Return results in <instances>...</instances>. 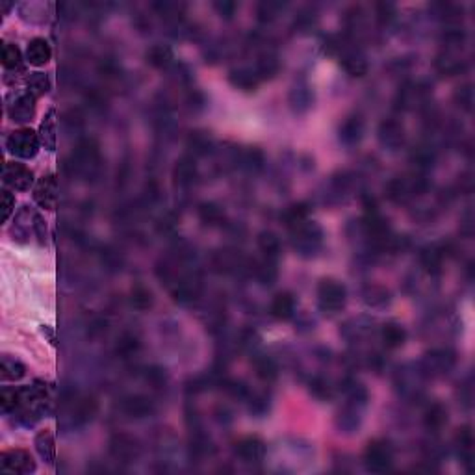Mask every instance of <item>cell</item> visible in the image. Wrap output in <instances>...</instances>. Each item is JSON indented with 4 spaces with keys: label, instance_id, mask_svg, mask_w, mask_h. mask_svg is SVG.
<instances>
[{
    "label": "cell",
    "instance_id": "6da1fadb",
    "mask_svg": "<svg viewBox=\"0 0 475 475\" xmlns=\"http://www.w3.org/2000/svg\"><path fill=\"white\" fill-rule=\"evenodd\" d=\"M67 169L72 177L97 178L102 169L101 145L95 137H80L77 147L72 151L71 158L67 160Z\"/></svg>",
    "mask_w": 475,
    "mask_h": 475
},
{
    "label": "cell",
    "instance_id": "7a4b0ae2",
    "mask_svg": "<svg viewBox=\"0 0 475 475\" xmlns=\"http://www.w3.org/2000/svg\"><path fill=\"white\" fill-rule=\"evenodd\" d=\"M290 244L299 256L312 258L323 247V229L316 221H301L290 226Z\"/></svg>",
    "mask_w": 475,
    "mask_h": 475
},
{
    "label": "cell",
    "instance_id": "3957f363",
    "mask_svg": "<svg viewBox=\"0 0 475 475\" xmlns=\"http://www.w3.org/2000/svg\"><path fill=\"white\" fill-rule=\"evenodd\" d=\"M429 190V178L425 173L414 171L409 177H396L386 184V197L392 202H407Z\"/></svg>",
    "mask_w": 475,
    "mask_h": 475
},
{
    "label": "cell",
    "instance_id": "277c9868",
    "mask_svg": "<svg viewBox=\"0 0 475 475\" xmlns=\"http://www.w3.org/2000/svg\"><path fill=\"white\" fill-rule=\"evenodd\" d=\"M347 303V288L336 279H321L318 284V307L325 314H336Z\"/></svg>",
    "mask_w": 475,
    "mask_h": 475
},
{
    "label": "cell",
    "instance_id": "5b68a950",
    "mask_svg": "<svg viewBox=\"0 0 475 475\" xmlns=\"http://www.w3.org/2000/svg\"><path fill=\"white\" fill-rule=\"evenodd\" d=\"M39 145H41L39 134L28 128V126L13 130L6 139L8 153L15 156V158H21V160L36 158L37 153H39Z\"/></svg>",
    "mask_w": 475,
    "mask_h": 475
},
{
    "label": "cell",
    "instance_id": "8992f818",
    "mask_svg": "<svg viewBox=\"0 0 475 475\" xmlns=\"http://www.w3.org/2000/svg\"><path fill=\"white\" fill-rule=\"evenodd\" d=\"M455 364H457L455 351L447 349V347H438V349H431L429 353H425L422 362L418 364V368L425 379H434V377L449 374L455 368Z\"/></svg>",
    "mask_w": 475,
    "mask_h": 475
},
{
    "label": "cell",
    "instance_id": "52a82bcc",
    "mask_svg": "<svg viewBox=\"0 0 475 475\" xmlns=\"http://www.w3.org/2000/svg\"><path fill=\"white\" fill-rule=\"evenodd\" d=\"M394 452L386 440H371L364 449V466L371 474H386L392 469Z\"/></svg>",
    "mask_w": 475,
    "mask_h": 475
},
{
    "label": "cell",
    "instance_id": "ba28073f",
    "mask_svg": "<svg viewBox=\"0 0 475 475\" xmlns=\"http://www.w3.org/2000/svg\"><path fill=\"white\" fill-rule=\"evenodd\" d=\"M433 93V84L427 80H418V82H407L399 88L398 95H396V108L398 110H410L429 101V97Z\"/></svg>",
    "mask_w": 475,
    "mask_h": 475
},
{
    "label": "cell",
    "instance_id": "9c48e42d",
    "mask_svg": "<svg viewBox=\"0 0 475 475\" xmlns=\"http://www.w3.org/2000/svg\"><path fill=\"white\" fill-rule=\"evenodd\" d=\"M6 112L13 123H30L36 117V97L28 91L23 93H10L6 99Z\"/></svg>",
    "mask_w": 475,
    "mask_h": 475
},
{
    "label": "cell",
    "instance_id": "30bf717a",
    "mask_svg": "<svg viewBox=\"0 0 475 475\" xmlns=\"http://www.w3.org/2000/svg\"><path fill=\"white\" fill-rule=\"evenodd\" d=\"M212 266L217 273H238V271H253V260H247L236 249H221L212 256Z\"/></svg>",
    "mask_w": 475,
    "mask_h": 475
},
{
    "label": "cell",
    "instance_id": "8fae6325",
    "mask_svg": "<svg viewBox=\"0 0 475 475\" xmlns=\"http://www.w3.org/2000/svg\"><path fill=\"white\" fill-rule=\"evenodd\" d=\"M36 461L26 449H8L0 455V469L4 474L28 475L36 472Z\"/></svg>",
    "mask_w": 475,
    "mask_h": 475
},
{
    "label": "cell",
    "instance_id": "7c38bea8",
    "mask_svg": "<svg viewBox=\"0 0 475 475\" xmlns=\"http://www.w3.org/2000/svg\"><path fill=\"white\" fill-rule=\"evenodd\" d=\"M377 137H379V143L386 151L390 153H396L405 145V139H407V132H405L403 123L396 117H386L379 123V128H377Z\"/></svg>",
    "mask_w": 475,
    "mask_h": 475
},
{
    "label": "cell",
    "instance_id": "4fadbf2b",
    "mask_svg": "<svg viewBox=\"0 0 475 475\" xmlns=\"http://www.w3.org/2000/svg\"><path fill=\"white\" fill-rule=\"evenodd\" d=\"M110 455L117 463H134L139 457V444L134 436L126 433H115L110 438Z\"/></svg>",
    "mask_w": 475,
    "mask_h": 475
},
{
    "label": "cell",
    "instance_id": "5bb4252c",
    "mask_svg": "<svg viewBox=\"0 0 475 475\" xmlns=\"http://www.w3.org/2000/svg\"><path fill=\"white\" fill-rule=\"evenodd\" d=\"M2 180L8 188L17 191H28L34 184V173L28 167L17 162H6L4 171H2Z\"/></svg>",
    "mask_w": 475,
    "mask_h": 475
},
{
    "label": "cell",
    "instance_id": "9a60e30c",
    "mask_svg": "<svg viewBox=\"0 0 475 475\" xmlns=\"http://www.w3.org/2000/svg\"><path fill=\"white\" fill-rule=\"evenodd\" d=\"M266 442L260 438V436H244L242 440H238L236 445H234V453L236 457L242 461V463L247 464H256L264 461L266 457Z\"/></svg>",
    "mask_w": 475,
    "mask_h": 475
},
{
    "label": "cell",
    "instance_id": "2e32d148",
    "mask_svg": "<svg viewBox=\"0 0 475 475\" xmlns=\"http://www.w3.org/2000/svg\"><path fill=\"white\" fill-rule=\"evenodd\" d=\"M362 412L364 407L345 401L344 407H342V409L338 410V414H336V429H338L342 434L358 433L360 423H362Z\"/></svg>",
    "mask_w": 475,
    "mask_h": 475
},
{
    "label": "cell",
    "instance_id": "e0dca14e",
    "mask_svg": "<svg viewBox=\"0 0 475 475\" xmlns=\"http://www.w3.org/2000/svg\"><path fill=\"white\" fill-rule=\"evenodd\" d=\"M34 201L45 210H54L58 204V178L45 175L34 188Z\"/></svg>",
    "mask_w": 475,
    "mask_h": 475
},
{
    "label": "cell",
    "instance_id": "ac0fdd59",
    "mask_svg": "<svg viewBox=\"0 0 475 475\" xmlns=\"http://www.w3.org/2000/svg\"><path fill=\"white\" fill-rule=\"evenodd\" d=\"M197 177H199V171H197L195 156H180L177 164H175V167H173V182H175V186L186 190V188L195 184Z\"/></svg>",
    "mask_w": 475,
    "mask_h": 475
},
{
    "label": "cell",
    "instance_id": "d6986e66",
    "mask_svg": "<svg viewBox=\"0 0 475 475\" xmlns=\"http://www.w3.org/2000/svg\"><path fill=\"white\" fill-rule=\"evenodd\" d=\"M364 137V119L358 113L347 115L338 128V139L344 147H356Z\"/></svg>",
    "mask_w": 475,
    "mask_h": 475
},
{
    "label": "cell",
    "instance_id": "ffe728a7",
    "mask_svg": "<svg viewBox=\"0 0 475 475\" xmlns=\"http://www.w3.org/2000/svg\"><path fill=\"white\" fill-rule=\"evenodd\" d=\"M36 214L30 206H23L15 214V220H13L12 226V236L13 240H17L19 244H26L30 242V236L36 238V232H34V221H36Z\"/></svg>",
    "mask_w": 475,
    "mask_h": 475
},
{
    "label": "cell",
    "instance_id": "44dd1931",
    "mask_svg": "<svg viewBox=\"0 0 475 475\" xmlns=\"http://www.w3.org/2000/svg\"><path fill=\"white\" fill-rule=\"evenodd\" d=\"M474 431L469 425H463L455 434V445H457L458 458L468 472H474Z\"/></svg>",
    "mask_w": 475,
    "mask_h": 475
},
{
    "label": "cell",
    "instance_id": "7402d4cb",
    "mask_svg": "<svg viewBox=\"0 0 475 475\" xmlns=\"http://www.w3.org/2000/svg\"><path fill=\"white\" fill-rule=\"evenodd\" d=\"M342 67L351 77H364L369 71V64L366 54L358 48L342 47Z\"/></svg>",
    "mask_w": 475,
    "mask_h": 475
},
{
    "label": "cell",
    "instance_id": "603a6c76",
    "mask_svg": "<svg viewBox=\"0 0 475 475\" xmlns=\"http://www.w3.org/2000/svg\"><path fill=\"white\" fill-rule=\"evenodd\" d=\"M121 409L126 416L130 418H136V420H142V418H147L155 412V401L147 396H142V394H136V396H128V398L123 399L121 403Z\"/></svg>",
    "mask_w": 475,
    "mask_h": 475
},
{
    "label": "cell",
    "instance_id": "cb8c5ba5",
    "mask_svg": "<svg viewBox=\"0 0 475 475\" xmlns=\"http://www.w3.org/2000/svg\"><path fill=\"white\" fill-rule=\"evenodd\" d=\"M290 108L295 113H307L314 104V91L307 82H297L288 95Z\"/></svg>",
    "mask_w": 475,
    "mask_h": 475
},
{
    "label": "cell",
    "instance_id": "d4e9b609",
    "mask_svg": "<svg viewBox=\"0 0 475 475\" xmlns=\"http://www.w3.org/2000/svg\"><path fill=\"white\" fill-rule=\"evenodd\" d=\"M99 403L95 398H78L77 403L72 399L71 409V425H86L95 418Z\"/></svg>",
    "mask_w": 475,
    "mask_h": 475
},
{
    "label": "cell",
    "instance_id": "484cf974",
    "mask_svg": "<svg viewBox=\"0 0 475 475\" xmlns=\"http://www.w3.org/2000/svg\"><path fill=\"white\" fill-rule=\"evenodd\" d=\"M295 297L290 291H280L277 295L273 297V301L269 304V314L273 316L275 320L286 321L293 318L295 314Z\"/></svg>",
    "mask_w": 475,
    "mask_h": 475
},
{
    "label": "cell",
    "instance_id": "4316f807",
    "mask_svg": "<svg viewBox=\"0 0 475 475\" xmlns=\"http://www.w3.org/2000/svg\"><path fill=\"white\" fill-rule=\"evenodd\" d=\"M380 340L386 349H399L407 342V329L398 321H386L380 327Z\"/></svg>",
    "mask_w": 475,
    "mask_h": 475
},
{
    "label": "cell",
    "instance_id": "83f0119b",
    "mask_svg": "<svg viewBox=\"0 0 475 475\" xmlns=\"http://www.w3.org/2000/svg\"><path fill=\"white\" fill-rule=\"evenodd\" d=\"M52 58V48L45 37H34L26 47V61L32 66L41 67L48 64Z\"/></svg>",
    "mask_w": 475,
    "mask_h": 475
},
{
    "label": "cell",
    "instance_id": "f1b7e54d",
    "mask_svg": "<svg viewBox=\"0 0 475 475\" xmlns=\"http://www.w3.org/2000/svg\"><path fill=\"white\" fill-rule=\"evenodd\" d=\"M410 162L418 173H427L436 162V148L431 143H420L412 148L410 153Z\"/></svg>",
    "mask_w": 475,
    "mask_h": 475
},
{
    "label": "cell",
    "instance_id": "f546056e",
    "mask_svg": "<svg viewBox=\"0 0 475 475\" xmlns=\"http://www.w3.org/2000/svg\"><path fill=\"white\" fill-rule=\"evenodd\" d=\"M186 145H188V148H190L191 156H206L215 151L214 137H212V134L206 130L190 132Z\"/></svg>",
    "mask_w": 475,
    "mask_h": 475
},
{
    "label": "cell",
    "instance_id": "4dcf8cb0",
    "mask_svg": "<svg viewBox=\"0 0 475 475\" xmlns=\"http://www.w3.org/2000/svg\"><path fill=\"white\" fill-rule=\"evenodd\" d=\"M229 82H231L236 89H242V91H255L262 80L258 78L255 69H249V67H236V69H231V71H229Z\"/></svg>",
    "mask_w": 475,
    "mask_h": 475
},
{
    "label": "cell",
    "instance_id": "1f68e13d",
    "mask_svg": "<svg viewBox=\"0 0 475 475\" xmlns=\"http://www.w3.org/2000/svg\"><path fill=\"white\" fill-rule=\"evenodd\" d=\"M434 67L436 71L445 75V77H455V75H461L468 69V61L466 59H461L457 56H453L449 50H445L440 56H436L434 59Z\"/></svg>",
    "mask_w": 475,
    "mask_h": 475
},
{
    "label": "cell",
    "instance_id": "d6a6232c",
    "mask_svg": "<svg viewBox=\"0 0 475 475\" xmlns=\"http://www.w3.org/2000/svg\"><path fill=\"white\" fill-rule=\"evenodd\" d=\"M280 71V58L273 50H264L258 56L255 64V72L260 80H269V78L277 77Z\"/></svg>",
    "mask_w": 475,
    "mask_h": 475
},
{
    "label": "cell",
    "instance_id": "836d02e7",
    "mask_svg": "<svg viewBox=\"0 0 475 475\" xmlns=\"http://www.w3.org/2000/svg\"><path fill=\"white\" fill-rule=\"evenodd\" d=\"M145 59H147L148 66L156 67V69H167L173 64L175 54H173V48L169 45L156 43V45L148 48L147 54H145Z\"/></svg>",
    "mask_w": 475,
    "mask_h": 475
},
{
    "label": "cell",
    "instance_id": "e575fe53",
    "mask_svg": "<svg viewBox=\"0 0 475 475\" xmlns=\"http://www.w3.org/2000/svg\"><path fill=\"white\" fill-rule=\"evenodd\" d=\"M342 392L345 394V398H347V401L349 403H355V405H360V407H368V401H369V392L368 388L362 385V382H358L356 379H345L342 380Z\"/></svg>",
    "mask_w": 475,
    "mask_h": 475
},
{
    "label": "cell",
    "instance_id": "d590c367",
    "mask_svg": "<svg viewBox=\"0 0 475 475\" xmlns=\"http://www.w3.org/2000/svg\"><path fill=\"white\" fill-rule=\"evenodd\" d=\"M423 423H425V427L431 433L442 431L445 427V423H447V409H445V405L438 403V401L429 405L427 410H425V416H423Z\"/></svg>",
    "mask_w": 475,
    "mask_h": 475
},
{
    "label": "cell",
    "instance_id": "8d00e7d4",
    "mask_svg": "<svg viewBox=\"0 0 475 475\" xmlns=\"http://www.w3.org/2000/svg\"><path fill=\"white\" fill-rule=\"evenodd\" d=\"M256 279L260 280L264 286L275 284V280L279 277V267H277V260L273 258H264L260 262L253 260V271Z\"/></svg>",
    "mask_w": 475,
    "mask_h": 475
},
{
    "label": "cell",
    "instance_id": "74e56055",
    "mask_svg": "<svg viewBox=\"0 0 475 475\" xmlns=\"http://www.w3.org/2000/svg\"><path fill=\"white\" fill-rule=\"evenodd\" d=\"M256 242H258V249L262 251L264 258L279 260L282 245H280V238L273 231H262L256 238Z\"/></svg>",
    "mask_w": 475,
    "mask_h": 475
},
{
    "label": "cell",
    "instance_id": "f35d334b",
    "mask_svg": "<svg viewBox=\"0 0 475 475\" xmlns=\"http://www.w3.org/2000/svg\"><path fill=\"white\" fill-rule=\"evenodd\" d=\"M26 375V368L24 364L17 358H13L10 355L2 356L0 360V379L4 382H15V380H21Z\"/></svg>",
    "mask_w": 475,
    "mask_h": 475
},
{
    "label": "cell",
    "instance_id": "ab89813d",
    "mask_svg": "<svg viewBox=\"0 0 475 475\" xmlns=\"http://www.w3.org/2000/svg\"><path fill=\"white\" fill-rule=\"evenodd\" d=\"M34 445H36V452L41 457V461H45L47 464H52L56 461V444H54V436L48 429L39 431L36 434Z\"/></svg>",
    "mask_w": 475,
    "mask_h": 475
},
{
    "label": "cell",
    "instance_id": "60d3db41",
    "mask_svg": "<svg viewBox=\"0 0 475 475\" xmlns=\"http://www.w3.org/2000/svg\"><path fill=\"white\" fill-rule=\"evenodd\" d=\"M390 291L380 284H368L362 290V301L371 309H382L390 303Z\"/></svg>",
    "mask_w": 475,
    "mask_h": 475
},
{
    "label": "cell",
    "instance_id": "b9f144b4",
    "mask_svg": "<svg viewBox=\"0 0 475 475\" xmlns=\"http://www.w3.org/2000/svg\"><path fill=\"white\" fill-rule=\"evenodd\" d=\"M39 139L47 151H56V110L50 108L39 126Z\"/></svg>",
    "mask_w": 475,
    "mask_h": 475
},
{
    "label": "cell",
    "instance_id": "7bdbcfd3",
    "mask_svg": "<svg viewBox=\"0 0 475 475\" xmlns=\"http://www.w3.org/2000/svg\"><path fill=\"white\" fill-rule=\"evenodd\" d=\"M151 8L155 10L160 17H164L167 23H180L182 21V13H184V4L180 2H171V0H160V2H153Z\"/></svg>",
    "mask_w": 475,
    "mask_h": 475
},
{
    "label": "cell",
    "instance_id": "ee69618b",
    "mask_svg": "<svg viewBox=\"0 0 475 475\" xmlns=\"http://www.w3.org/2000/svg\"><path fill=\"white\" fill-rule=\"evenodd\" d=\"M253 364H255V371L258 375V379L266 380V382H273L279 377V364L275 362L271 356L256 355Z\"/></svg>",
    "mask_w": 475,
    "mask_h": 475
},
{
    "label": "cell",
    "instance_id": "f6af8a7d",
    "mask_svg": "<svg viewBox=\"0 0 475 475\" xmlns=\"http://www.w3.org/2000/svg\"><path fill=\"white\" fill-rule=\"evenodd\" d=\"M266 166V156L258 147H249L240 155V167L249 173H260Z\"/></svg>",
    "mask_w": 475,
    "mask_h": 475
},
{
    "label": "cell",
    "instance_id": "bcb514c9",
    "mask_svg": "<svg viewBox=\"0 0 475 475\" xmlns=\"http://www.w3.org/2000/svg\"><path fill=\"white\" fill-rule=\"evenodd\" d=\"M24 84H26V91H28L30 95L36 97V99L37 97L47 95L48 91H50V78H48L47 72H30L26 80H24Z\"/></svg>",
    "mask_w": 475,
    "mask_h": 475
},
{
    "label": "cell",
    "instance_id": "7dc6e473",
    "mask_svg": "<svg viewBox=\"0 0 475 475\" xmlns=\"http://www.w3.org/2000/svg\"><path fill=\"white\" fill-rule=\"evenodd\" d=\"M309 386H310V392H312V396L321 399V401H329V399H333L334 392H336L333 380L329 379V377H325V375H314V377L310 379Z\"/></svg>",
    "mask_w": 475,
    "mask_h": 475
},
{
    "label": "cell",
    "instance_id": "c3c4849f",
    "mask_svg": "<svg viewBox=\"0 0 475 475\" xmlns=\"http://www.w3.org/2000/svg\"><path fill=\"white\" fill-rule=\"evenodd\" d=\"M2 66L8 71H23V52L15 43H2Z\"/></svg>",
    "mask_w": 475,
    "mask_h": 475
},
{
    "label": "cell",
    "instance_id": "681fc988",
    "mask_svg": "<svg viewBox=\"0 0 475 475\" xmlns=\"http://www.w3.org/2000/svg\"><path fill=\"white\" fill-rule=\"evenodd\" d=\"M23 407V388H2L0 392V409L4 414H13Z\"/></svg>",
    "mask_w": 475,
    "mask_h": 475
},
{
    "label": "cell",
    "instance_id": "f907efd6",
    "mask_svg": "<svg viewBox=\"0 0 475 475\" xmlns=\"http://www.w3.org/2000/svg\"><path fill=\"white\" fill-rule=\"evenodd\" d=\"M130 304L136 310H148L153 304H155V297H153V291L148 290L147 286L136 284L130 290Z\"/></svg>",
    "mask_w": 475,
    "mask_h": 475
},
{
    "label": "cell",
    "instance_id": "816d5d0a",
    "mask_svg": "<svg viewBox=\"0 0 475 475\" xmlns=\"http://www.w3.org/2000/svg\"><path fill=\"white\" fill-rule=\"evenodd\" d=\"M309 202H295V204H291V206H288L284 212H282V221H284L286 226L290 229V226L297 225V223H301V221L309 220Z\"/></svg>",
    "mask_w": 475,
    "mask_h": 475
},
{
    "label": "cell",
    "instance_id": "f5cc1de1",
    "mask_svg": "<svg viewBox=\"0 0 475 475\" xmlns=\"http://www.w3.org/2000/svg\"><path fill=\"white\" fill-rule=\"evenodd\" d=\"M284 2H275V0H266V2H260L256 6V17L260 23H273L275 19L279 17L280 12L284 10Z\"/></svg>",
    "mask_w": 475,
    "mask_h": 475
},
{
    "label": "cell",
    "instance_id": "db71d44e",
    "mask_svg": "<svg viewBox=\"0 0 475 475\" xmlns=\"http://www.w3.org/2000/svg\"><path fill=\"white\" fill-rule=\"evenodd\" d=\"M199 217H201L204 225L215 226L223 223L225 214H223V210L215 202H202L201 206H199Z\"/></svg>",
    "mask_w": 475,
    "mask_h": 475
},
{
    "label": "cell",
    "instance_id": "11a10c76",
    "mask_svg": "<svg viewBox=\"0 0 475 475\" xmlns=\"http://www.w3.org/2000/svg\"><path fill=\"white\" fill-rule=\"evenodd\" d=\"M139 347H142V344H139V338H137L136 334L132 333H125L121 338L117 340V353L123 358H130V356H134L139 351Z\"/></svg>",
    "mask_w": 475,
    "mask_h": 475
},
{
    "label": "cell",
    "instance_id": "9f6ffc18",
    "mask_svg": "<svg viewBox=\"0 0 475 475\" xmlns=\"http://www.w3.org/2000/svg\"><path fill=\"white\" fill-rule=\"evenodd\" d=\"M375 13H377V21H379L380 26H388L396 21V6L392 2H377L375 4Z\"/></svg>",
    "mask_w": 475,
    "mask_h": 475
},
{
    "label": "cell",
    "instance_id": "6f0895ef",
    "mask_svg": "<svg viewBox=\"0 0 475 475\" xmlns=\"http://www.w3.org/2000/svg\"><path fill=\"white\" fill-rule=\"evenodd\" d=\"M61 123H64V126H66L67 130H80L84 126V113L80 108H71V110H67L66 113H64V117H61Z\"/></svg>",
    "mask_w": 475,
    "mask_h": 475
},
{
    "label": "cell",
    "instance_id": "680465c9",
    "mask_svg": "<svg viewBox=\"0 0 475 475\" xmlns=\"http://www.w3.org/2000/svg\"><path fill=\"white\" fill-rule=\"evenodd\" d=\"M455 102L463 108L464 112L472 110V106H474V88H472V84H464V86L457 88V91H455Z\"/></svg>",
    "mask_w": 475,
    "mask_h": 475
},
{
    "label": "cell",
    "instance_id": "91938a15",
    "mask_svg": "<svg viewBox=\"0 0 475 475\" xmlns=\"http://www.w3.org/2000/svg\"><path fill=\"white\" fill-rule=\"evenodd\" d=\"M247 401H249V410L251 414H256V416H264L269 410V398H266V396H262V394H251L249 398H247Z\"/></svg>",
    "mask_w": 475,
    "mask_h": 475
},
{
    "label": "cell",
    "instance_id": "94428289",
    "mask_svg": "<svg viewBox=\"0 0 475 475\" xmlns=\"http://www.w3.org/2000/svg\"><path fill=\"white\" fill-rule=\"evenodd\" d=\"M145 379L155 386V388H164L167 382L166 369L158 368V366H151V368H147V371H145Z\"/></svg>",
    "mask_w": 475,
    "mask_h": 475
},
{
    "label": "cell",
    "instance_id": "6125c7cd",
    "mask_svg": "<svg viewBox=\"0 0 475 475\" xmlns=\"http://www.w3.org/2000/svg\"><path fill=\"white\" fill-rule=\"evenodd\" d=\"M214 8L223 19H232L234 13L238 12V4L232 0H217V2H214Z\"/></svg>",
    "mask_w": 475,
    "mask_h": 475
},
{
    "label": "cell",
    "instance_id": "be15d7a7",
    "mask_svg": "<svg viewBox=\"0 0 475 475\" xmlns=\"http://www.w3.org/2000/svg\"><path fill=\"white\" fill-rule=\"evenodd\" d=\"M13 210H15V197L8 190H2V220H10Z\"/></svg>",
    "mask_w": 475,
    "mask_h": 475
},
{
    "label": "cell",
    "instance_id": "e7e4bbea",
    "mask_svg": "<svg viewBox=\"0 0 475 475\" xmlns=\"http://www.w3.org/2000/svg\"><path fill=\"white\" fill-rule=\"evenodd\" d=\"M34 232H36V238H37V242H39V244L41 245L47 244V238H48L47 221L43 220L39 214H36V221H34Z\"/></svg>",
    "mask_w": 475,
    "mask_h": 475
},
{
    "label": "cell",
    "instance_id": "03108f58",
    "mask_svg": "<svg viewBox=\"0 0 475 475\" xmlns=\"http://www.w3.org/2000/svg\"><path fill=\"white\" fill-rule=\"evenodd\" d=\"M41 331H43V334H47L48 340H50V344H56V342H54V334H52V331H50V327L43 325Z\"/></svg>",
    "mask_w": 475,
    "mask_h": 475
}]
</instances>
